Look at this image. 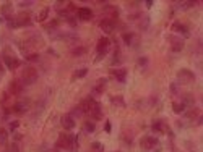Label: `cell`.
Segmentation results:
<instances>
[{
  "mask_svg": "<svg viewBox=\"0 0 203 152\" xmlns=\"http://www.w3.org/2000/svg\"><path fill=\"white\" fill-rule=\"evenodd\" d=\"M80 108L83 110V113H88L93 120H101L102 118V110L99 102H96L93 97H86L84 101L80 104Z\"/></svg>",
  "mask_w": 203,
  "mask_h": 152,
  "instance_id": "1",
  "label": "cell"
},
{
  "mask_svg": "<svg viewBox=\"0 0 203 152\" xmlns=\"http://www.w3.org/2000/svg\"><path fill=\"white\" fill-rule=\"evenodd\" d=\"M57 147L65 149V150H75L77 149V137L70 134H60L57 141Z\"/></svg>",
  "mask_w": 203,
  "mask_h": 152,
  "instance_id": "2",
  "label": "cell"
},
{
  "mask_svg": "<svg viewBox=\"0 0 203 152\" xmlns=\"http://www.w3.org/2000/svg\"><path fill=\"white\" fill-rule=\"evenodd\" d=\"M37 79V71L34 68H31V66H26L25 70H23V74H21V79L20 81L23 83V86H29Z\"/></svg>",
  "mask_w": 203,
  "mask_h": 152,
  "instance_id": "3",
  "label": "cell"
},
{
  "mask_svg": "<svg viewBox=\"0 0 203 152\" xmlns=\"http://www.w3.org/2000/svg\"><path fill=\"white\" fill-rule=\"evenodd\" d=\"M109 45H111V41L109 37H101V39L98 41V57H96V61H99L101 58H104L107 50H109Z\"/></svg>",
  "mask_w": 203,
  "mask_h": 152,
  "instance_id": "4",
  "label": "cell"
},
{
  "mask_svg": "<svg viewBox=\"0 0 203 152\" xmlns=\"http://www.w3.org/2000/svg\"><path fill=\"white\" fill-rule=\"evenodd\" d=\"M177 79L184 84H190L195 81V73L192 70H187V68H182L177 71Z\"/></svg>",
  "mask_w": 203,
  "mask_h": 152,
  "instance_id": "5",
  "label": "cell"
},
{
  "mask_svg": "<svg viewBox=\"0 0 203 152\" xmlns=\"http://www.w3.org/2000/svg\"><path fill=\"white\" fill-rule=\"evenodd\" d=\"M158 144H159V139L154 137V136H145V137L140 139V146H141L143 150H151V149H154Z\"/></svg>",
  "mask_w": 203,
  "mask_h": 152,
  "instance_id": "6",
  "label": "cell"
},
{
  "mask_svg": "<svg viewBox=\"0 0 203 152\" xmlns=\"http://www.w3.org/2000/svg\"><path fill=\"white\" fill-rule=\"evenodd\" d=\"M77 15H78V20L89 21L93 18V10H91V8H88V7H81V8H78V10H77Z\"/></svg>",
  "mask_w": 203,
  "mask_h": 152,
  "instance_id": "7",
  "label": "cell"
},
{
  "mask_svg": "<svg viewBox=\"0 0 203 152\" xmlns=\"http://www.w3.org/2000/svg\"><path fill=\"white\" fill-rule=\"evenodd\" d=\"M99 28H101L106 34H111V32L115 29V23H114V20H111V18L109 20H102L101 23H99Z\"/></svg>",
  "mask_w": 203,
  "mask_h": 152,
  "instance_id": "8",
  "label": "cell"
},
{
  "mask_svg": "<svg viewBox=\"0 0 203 152\" xmlns=\"http://www.w3.org/2000/svg\"><path fill=\"white\" fill-rule=\"evenodd\" d=\"M3 61H5V66L8 70H16L18 66L21 65V61L18 58H15V57H8V55L3 57Z\"/></svg>",
  "mask_w": 203,
  "mask_h": 152,
  "instance_id": "9",
  "label": "cell"
},
{
  "mask_svg": "<svg viewBox=\"0 0 203 152\" xmlns=\"http://www.w3.org/2000/svg\"><path fill=\"white\" fill-rule=\"evenodd\" d=\"M28 108H29V102L28 101H18L15 105H13V112L15 113H26Z\"/></svg>",
  "mask_w": 203,
  "mask_h": 152,
  "instance_id": "10",
  "label": "cell"
},
{
  "mask_svg": "<svg viewBox=\"0 0 203 152\" xmlns=\"http://www.w3.org/2000/svg\"><path fill=\"white\" fill-rule=\"evenodd\" d=\"M169 42H171V50L172 52H181L184 49V41L177 39V37H169Z\"/></svg>",
  "mask_w": 203,
  "mask_h": 152,
  "instance_id": "11",
  "label": "cell"
},
{
  "mask_svg": "<svg viewBox=\"0 0 203 152\" xmlns=\"http://www.w3.org/2000/svg\"><path fill=\"white\" fill-rule=\"evenodd\" d=\"M172 31H177V32H181V34L184 37H188V34H190V29L185 26V25H182V23H174L172 25Z\"/></svg>",
  "mask_w": 203,
  "mask_h": 152,
  "instance_id": "12",
  "label": "cell"
},
{
  "mask_svg": "<svg viewBox=\"0 0 203 152\" xmlns=\"http://www.w3.org/2000/svg\"><path fill=\"white\" fill-rule=\"evenodd\" d=\"M112 74H114V78L117 79V81H120V83H125V79H127V70H125V68L112 70Z\"/></svg>",
  "mask_w": 203,
  "mask_h": 152,
  "instance_id": "13",
  "label": "cell"
},
{
  "mask_svg": "<svg viewBox=\"0 0 203 152\" xmlns=\"http://www.w3.org/2000/svg\"><path fill=\"white\" fill-rule=\"evenodd\" d=\"M62 126L65 128V130H73L75 128V118L72 115H65L62 118Z\"/></svg>",
  "mask_w": 203,
  "mask_h": 152,
  "instance_id": "14",
  "label": "cell"
},
{
  "mask_svg": "<svg viewBox=\"0 0 203 152\" xmlns=\"http://www.w3.org/2000/svg\"><path fill=\"white\" fill-rule=\"evenodd\" d=\"M153 131H156V133H164L166 131V125H164V121L163 120H156V121H153Z\"/></svg>",
  "mask_w": 203,
  "mask_h": 152,
  "instance_id": "15",
  "label": "cell"
},
{
  "mask_svg": "<svg viewBox=\"0 0 203 152\" xmlns=\"http://www.w3.org/2000/svg\"><path fill=\"white\" fill-rule=\"evenodd\" d=\"M10 88H12V92H13V94H20V92L23 91V83L20 81V79H15V81L12 83Z\"/></svg>",
  "mask_w": 203,
  "mask_h": 152,
  "instance_id": "16",
  "label": "cell"
},
{
  "mask_svg": "<svg viewBox=\"0 0 203 152\" xmlns=\"http://www.w3.org/2000/svg\"><path fill=\"white\" fill-rule=\"evenodd\" d=\"M172 110H174V113H184L185 112V105H184L182 102H174L172 104Z\"/></svg>",
  "mask_w": 203,
  "mask_h": 152,
  "instance_id": "17",
  "label": "cell"
},
{
  "mask_svg": "<svg viewBox=\"0 0 203 152\" xmlns=\"http://www.w3.org/2000/svg\"><path fill=\"white\" fill-rule=\"evenodd\" d=\"M47 16H49V8H44L41 13H39V16H37V21H46L47 20Z\"/></svg>",
  "mask_w": 203,
  "mask_h": 152,
  "instance_id": "18",
  "label": "cell"
},
{
  "mask_svg": "<svg viewBox=\"0 0 203 152\" xmlns=\"http://www.w3.org/2000/svg\"><path fill=\"white\" fill-rule=\"evenodd\" d=\"M88 74V68H80V70H77L75 71V78H84V76Z\"/></svg>",
  "mask_w": 203,
  "mask_h": 152,
  "instance_id": "19",
  "label": "cell"
},
{
  "mask_svg": "<svg viewBox=\"0 0 203 152\" xmlns=\"http://www.w3.org/2000/svg\"><path fill=\"white\" fill-rule=\"evenodd\" d=\"M184 105H193V96H192V94H185V96H184Z\"/></svg>",
  "mask_w": 203,
  "mask_h": 152,
  "instance_id": "20",
  "label": "cell"
},
{
  "mask_svg": "<svg viewBox=\"0 0 203 152\" xmlns=\"http://www.w3.org/2000/svg\"><path fill=\"white\" fill-rule=\"evenodd\" d=\"M94 130H96V126H94L93 121H86V123H84V131H86V133H94Z\"/></svg>",
  "mask_w": 203,
  "mask_h": 152,
  "instance_id": "21",
  "label": "cell"
},
{
  "mask_svg": "<svg viewBox=\"0 0 203 152\" xmlns=\"http://www.w3.org/2000/svg\"><path fill=\"white\" fill-rule=\"evenodd\" d=\"M8 139V131L5 128H0V142H5Z\"/></svg>",
  "mask_w": 203,
  "mask_h": 152,
  "instance_id": "22",
  "label": "cell"
},
{
  "mask_svg": "<svg viewBox=\"0 0 203 152\" xmlns=\"http://www.w3.org/2000/svg\"><path fill=\"white\" fill-rule=\"evenodd\" d=\"M112 102H114L115 105H120V107H124V105H125L124 99H122L120 96H117V97H112Z\"/></svg>",
  "mask_w": 203,
  "mask_h": 152,
  "instance_id": "23",
  "label": "cell"
},
{
  "mask_svg": "<svg viewBox=\"0 0 203 152\" xmlns=\"http://www.w3.org/2000/svg\"><path fill=\"white\" fill-rule=\"evenodd\" d=\"M122 39H124V42H125L127 45H130V44H132V34H130V32L124 34V36H122Z\"/></svg>",
  "mask_w": 203,
  "mask_h": 152,
  "instance_id": "24",
  "label": "cell"
},
{
  "mask_svg": "<svg viewBox=\"0 0 203 152\" xmlns=\"http://www.w3.org/2000/svg\"><path fill=\"white\" fill-rule=\"evenodd\" d=\"M91 149L102 152V149H104V147H102V144H101V142H93V144H91Z\"/></svg>",
  "mask_w": 203,
  "mask_h": 152,
  "instance_id": "25",
  "label": "cell"
},
{
  "mask_svg": "<svg viewBox=\"0 0 203 152\" xmlns=\"http://www.w3.org/2000/svg\"><path fill=\"white\" fill-rule=\"evenodd\" d=\"M84 52H86L84 47H77V50H73V55H81V54H84Z\"/></svg>",
  "mask_w": 203,
  "mask_h": 152,
  "instance_id": "26",
  "label": "cell"
},
{
  "mask_svg": "<svg viewBox=\"0 0 203 152\" xmlns=\"http://www.w3.org/2000/svg\"><path fill=\"white\" fill-rule=\"evenodd\" d=\"M26 60L36 61V60H39V55H37V54H31V55H28V57H26Z\"/></svg>",
  "mask_w": 203,
  "mask_h": 152,
  "instance_id": "27",
  "label": "cell"
},
{
  "mask_svg": "<svg viewBox=\"0 0 203 152\" xmlns=\"http://www.w3.org/2000/svg\"><path fill=\"white\" fill-rule=\"evenodd\" d=\"M146 63H148V58H146V57H140L138 58V65L140 66H146Z\"/></svg>",
  "mask_w": 203,
  "mask_h": 152,
  "instance_id": "28",
  "label": "cell"
},
{
  "mask_svg": "<svg viewBox=\"0 0 203 152\" xmlns=\"http://www.w3.org/2000/svg\"><path fill=\"white\" fill-rule=\"evenodd\" d=\"M112 65H117V63H120V58H119V52H115L114 54V58H112V61H111Z\"/></svg>",
  "mask_w": 203,
  "mask_h": 152,
  "instance_id": "29",
  "label": "cell"
},
{
  "mask_svg": "<svg viewBox=\"0 0 203 152\" xmlns=\"http://www.w3.org/2000/svg\"><path fill=\"white\" fill-rule=\"evenodd\" d=\"M10 8H12V3H7V5L2 7V13L5 15V13H10Z\"/></svg>",
  "mask_w": 203,
  "mask_h": 152,
  "instance_id": "30",
  "label": "cell"
},
{
  "mask_svg": "<svg viewBox=\"0 0 203 152\" xmlns=\"http://www.w3.org/2000/svg\"><path fill=\"white\" fill-rule=\"evenodd\" d=\"M18 126H20V123H18V121H12L10 123V131H15Z\"/></svg>",
  "mask_w": 203,
  "mask_h": 152,
  "instance_id": "31",
  "label": "cell"
},
{
  "mask_svg": "<svg viewBox=\"0 0 203 152\" xmlns=\"http://www.w3.org/2000/svg\"><path fill=\"white\" fill-rule=\"evenodd\" d=\"M111 130H112V128H111V121H106V126H104V131H106V133H111Z\"/></svg>",
  "mask_w": 203,
  "mask_h": 152,
  "instance_id": "32",
  "label": "cell"
},
{
  "mask_svg": "<svg viewBox=\"0 0 203 152\" xmlns=\"http://www.w3.org/2000/svg\"><path fill=\"white\" fill-rule=\"evenodd\" d=\"M18 5H20V7H31V5H33V2H20Z\"/></svg>",
  "mask_w": 203,
  "mask_h": 152,
  "instance_id": "33",
  "label": "cell"
},
{
  "mask_svg": "<svg viewBox=\"0 0 203 152\" xmlns=\"http://www.w3.org/2000/svg\"><path fill=\"white\" fill-rule=\"evenodd\" d=\"M2 71H3V68H2V65H0V74H2Z\"/></svg>",
  "mask_w": 203,
  "mask_h": 152,
  "instance_id": "34",
  "label": "cell"
}]
</instances>
